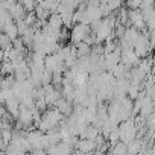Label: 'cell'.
<instances>
[{
  "label": "cell",
  "instance_id": "6da1fadb",
  "mask_svg": "<svg viewBox=\"0 0 155 155\" xmlns=\"http://www.w3.org/2000/svg\"><path fill=\"white\" fill-rule=\"evenodd\" d=\"M128 15H129V25L137 28L138 31H144L146 28V23H144V15L141 12L140 8L137 9H129L128 11Z\"/></svg>",
  "mask_w": 155,
  "mask_h": 155
},
{
  "label": "cell",
  "instance_id": "7a4b0ae2",
  "mask_svg": "<svg viewBox=\"0 0 155 155\" xmlns=\"http://www.w3.org/2000/svg\"><path fill=\"white\" fill-rule=\"evenodd\" d=\"M9 11V14L12 15V18H14V21H18V20H23L25 18V15H26V9H25V6L18 2V0H17V2L8 9Z\"/></svg>",
  "mask_w": 155,
  "mask_h": 155
},
{
  "label": "cell",
  "instance_id": "3957f363",
  "mask_svg": "<svg viewBox=\"0 0 155 155\" xmlns=\"http://www.w3.org/2000/svg\"><path fill=\"white\" fill-rule=\"evenodd\" d=\"M76 147L79 152H93V150H96V143H94V140L82 138L79 141H76Z\"/></svg>",
  "mask_w": 155,
  "mask_h": 155
},
{
  "label": "cell",
  "instance_id": "277c9868",
  "mask_svg": "<svg viewBox=\"0 0 155 155\" xmlns=\"http://www.w3.org/2000/svg\"><path fill=\"white\" fill-rule=\"evenodd\" d=\"M3 32L11 38V40H15L17 37H18V29H17V23L15 21H11V23H8V25H5V28H3Z\"/></svg>",
  "mask_w": 155,
  "mask_h": 155
},
{
  "label": "cell",
  "instance_id": "5b68a950",
  "mask_svg": "<svg viewBox=\"0 0 155 155\" xmlns=\"http://www.w3.org/2000/svg\"><path fill=\"white\" fill-rule=\"evenodd\" d=\"M126 146H128V152H129V153H137V152L140 150L141 141H140L138 138H134V140H131Z\"/></svg>",
  "mask_w": 155,
  "mask_h": 155
},
{
  "label": "cell",
  "instance_id": "8992f818",
  "mask_svg": "<svg viewBox=\"0 0 155 155\" xmlns=\"http://www.w3.org/2000/svg\"><path fill=\"white\" fill-rule=\"evenodd\" d=\"M18 2L25 6V9H26L28 12L35 11V8H37V5H38V0H18Z\"/></svg>",
  "mask_w": 155,
  "mask_h": 155
},
{
  "label": "cell",
  "instance_id": "52a82bcc",
  "mask_svg": "<svg viewBox=\"0 0 155 155\" xmlns=\"http://www.w3.org/2000/svg\"><path fill=\"white\" fill-rule=\"evenodd\" d=\"M141 2H143V0H128L126 5H128L129 9H137V8H140Z\"/></svg>",
  "mask_w": 155,
  "mask_h": 155
}]
</instances>
